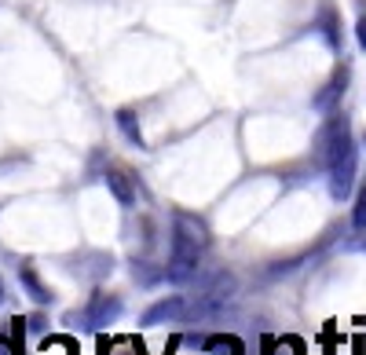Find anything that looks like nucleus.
<instances>
[{
    "instance_id": "nucleus-4",
    "label": "nucleus",
    "mask_w": 366,
    "mask_h": 355,
    "mask_svg": "<svg viewBox=\"0 0 366 355\" xmlns=\"http://www.w3.org/2000/svg\"><path fill=\"white\" fill-rule=\"evenodd\" d=\"M187 315V297L183 293H169V297H162L158 304H150L139 319V326H162V322H172V319H183Z\"/></svg>"
},
{
    "instance_id": "nucleus-8",
    "label": "nucleus",
    "mask_w": 366,
    "mask_h": 355,
    "mask_svg": "<svg viewBox=\"0 0 366 355\" xmlns=\"http://www.w3.org/2000/svg\"><path fill=\"white\" fill-rule=\"evenodd\" d=\"M114 121H117V129H121V136H125L132 146H147V139H143V129H139V117H136V110H129V106H121L117 114H114Z\"/></svg>"
},
{
    "instance_id": "nucleus-7",
    "label": "nucleus",
    "mask_w": 366,
    "mask_h": 355,
    "mask_svg": "<svg viewBox=\"0 0 366 355\" xmlns=\"http://www.w3.org/2000/svg\"><path fill=\"white\" fill-rule=\"evenodd\" d=\"M107 187L117 198V205H125V209L136 205V187H132V176L125 169H107Z\"/></svg>"
},
{
    "instance_id": "nucleus-9",
    "label": "nucleus",
    "mask_w": 366,
    "mask_h": 355,
    "mask_svg": "<svg viewBox=\"0 0 366 355\" xmlns=\"http://www.w3.org/2000/svg\"><path fill=\"white\" fill-rule=\"evenodd\" d=\"M202 351L209 355H242V341L234 334H212L202 341Z\"/></svg>"
},
{
    "instance_id": "nucleus-11",
    "label": "nucleus",
    "mask_w": 366,
    "mask_h": 355,
    "mask_svg": "<svg viewBox=\"0 0 366 355\" xmlns=\"http://www.w3.org/2000/svg\"><path fill=\"white\" fill-rule=\"evenodd\" d=\"M26 326H29V334H44V330H48V319H44V315H29Z\"/></svg>"
},
{
    "instance_id": "nucleus-5",
    "label": "nucleus",
    "mask_w": 366,
    "mask_h": 355,
    "mask_svg": "<svg viewBox=\"0 0 366 355\" xmlns=\"http://www.w3.org/2000/svg\"><path fill=\"white\" fill-rule=\"evenodd\" d=\"M348 81H352V70H348V63H341L337 70H333V77L322 84V92H315L312 106H315V110H333V106H337V99L345 96Z\"/></svg>"
},
{
    "instance_id": "nucleus-14",
    "label": "nucleus",
    "mask_w": 366,
    "mask_h": 355,
    "mask_svg": "<svg viewBox=\"0 0 366 355\" xmlns=\"http://www.w3.org/2000/svg\"><path fill=\"white\" fill-rule=\"evenodd\" d=\"M0 355H15V344H11V337H0Z\"/></svg>"
},
{
    "instance_id": "nucleus-13",
    "label": "nucleus",
    "mask_w": 366,
    "mask_h": 355,
    "mask_svg": "<svg viewBox=\"0 0 366 355\" xmlns=\"http://www.w3.org/2000/svg\"><path fill=\"white\" fill-rule=\"evenodd\" d=\"M274 348H279L274 337H260V355H274Z\"/></svg>"
},
{
    "instance_id": "nucleus-2",
    "label": "nucleus",
    "mask_w": 366,
    "mask_h": 355,
    "mask_svg": "<svg viewBox=\"0 0 366 355\" xmlns=\"http://www.w3.org/2000/svg\"><path fill=\"white\" fill-rule=\"evenodd\" d=\"M205 246H209V234H205L202 220H194V216H187V213H176V216H172V249H169L165 279H169V282H187V279L198 271Z\"/></svg>"
},
{
    "instance_id": "nucleus-15",
    "label": "nucleus",
    "mask_w": 366,
    "mask_h": 355,
    "mask_svg": "<svg viewBox=\"0 0 366 355\" xmlns=\"http://www.w3.org/2000/svg\"><path fill=\"white\" fill-rule=\"evenodd\" d=\"M179 341H183L179 334H176V337H169V344H165V355H176V348H179Z\"/></svg>"
},
{
    "instance_id": "nucleus-3",
    "label": "nucleus",
    "mask_w": 366,
    "mask_h": 355,
    "mask_svg": "<svg viewBox=\"0 0 366 355\" xmlns=\"http://www.w3.org/2000/svg\"><path fill=\"white\" fill-rule=\"evenodd\" d=\"M125 311V304H121L117 293H92V301L88 308L81 311V330H92V334H99L107 330L110 322H117V315Z\"/></svg>"
},
{
    "instance_id": "nucleus-1",
    "label": "nucleus",
    "mask_w": 366,
    "mask_h": 355,
    "mask_svg": "<svg viewBox=\"0 0 366 355\" xmlns=\"http://www.w3.org/2000/svg\"><path fill=\"white\" fill-rule=\"evenodd\" d=\"M319 158L330 172V194L345 201L352 194V184H355V172H359V151H355V139H352V129H348V117L333 114L330 121L322 125L319 132Z\"/></svg>"
},
{
    "instance_id": "nucleus-10",
    "label": "nucleus",
    "mask_w": 366,
    "mask_h": 355,
    "mask_svg": "<svg viewBox=\"0 0 366 355\" xmlns=\"http://www.w3.org/2000/svg\"><path fill=\"white\" fill-rule=\"evenodd\" d=\"M352 227H355V231H366V184L359 187V198H355V209H352Z\"/></svg>"
},
{
    "instance_id": "nucleus-12",
    "label": "nucleus",
    "mask_w": 366,
    "mask_h": 355,
    "mask_svg": "<svg viewBox=\"0 0 366 355\" xmlns=\"http://www.w3.org/2000/svg\"><path fill=\"white\" fill-rule=\"evenodd\" d=\"M355 41H359V48L366 51V15H362V19L355 22Z\"/></svg>"
},
{
    "instance_id": "nucleus-17",
    "label": "nucleus",
    "mask_w": 366,
    "mask_h": 355,
    "mask_svg": "<svg viewBox=\"0 0 366 355\" xmlns=\"http://www.w3.org/2000/svg\"><path fill=\"white\" fill-rule=\"evenodd\" d=\"M0 304H4V282H0Z\"/></svg>"
},
{
    "instance_id": "nucleus-16",
    "label": "nucleus",
    "mask_w": 366,
    "mask_h": 355,
    "mask_svg": "<svg viewBox=\"0 0 366 355\" xmlns=\"http://www.w3.org/2000/svg\"><path fill=\"white\" fill-rule=\"evenodd\" d=\"M125 355H147V351H143V341L132 337V351H125Z\"/></svg>"
},
{
    "instance_id": "nucleus-6",
    "label": "nucleus",
    "mask_w": 366,
    "mask_h": 355,
    "mask_svg": "<svg viewBox=\"0 0 366 355\" xmlns=\"http://www.w3.org/2000/svg\"><path fill=\"white\" fill-rule=\"evenodd\" d=\"M19 282H22V289L29 293V301H37V304H51V297H55V293H51V289L41 282L37 268H34L29 260H22V264H19Z\"/></svg>"
}]
</instances>
